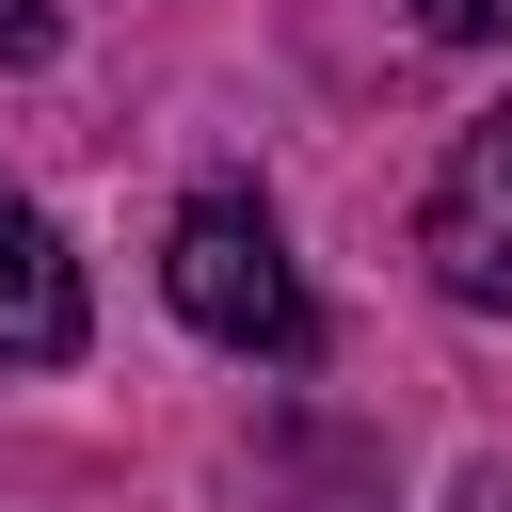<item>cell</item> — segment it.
<instances>
[{
    "label": "cell",
    "mask_w": 512,
    "mask_h": 512,
    "mask_svg": "<svg viewBox=\"0 0 512 512\" xmlns=\"http://www.w3.org/2000/svg\"><path fill=\"white\" fill-rule=\"evenodd\" d=\"M160 288H176V320L208 352H256V368H304L320 352V304H304V272H288V240H272L256 192H192L176 240H160Z\"/></svg>",
    "instance_id": "obj_1"
},
{
    "label": "cell",
    "mask_w": 512,
    "mask_h": 512,
    "mask_svg": "<svg viewBox=\"0 0 512 512\" xmlns=\"http://www.w3.org/2000/svg\"><path fill=\"white\" fill-rule=\"evenodd\" d=\"M416 256H432L448 304L512 320V112H480V128L448 144V176H432V208H416Z\"/></svg>",
    "instance_id": "obj_2"
},
{
    "label": "cell",
    "mask_w": 512,
    "mask_h": 512,
    "mask_svg": "<svg viewBox=\"0 0 512 512\" xmlns=\"http://www.w3.org/2000/svg\"><path fill=\"white\" fill-rule=\"evenodd\" d=\"M80 352V256L48 240L32 192H0V368H64Z\"/></svg>",
    "instance_id": "obj_3"
},
{
    "label": "cell",
    "mask_w": 512,
    "mask_h": 512,
    "mask_svg": "<svg viewBox=\"0 0 512 512\" xmlns=\"http://www.w3.org/2000/svg\"><path fill=\"white\" fill-rule=\"evenodd\" d=\"M416 32H448V48H496V32H512V0H416Z\"/></svg>",
    "instance_id": "obj_4"
},
{
    "label": "cell",
    "mask_w": 512,
    "mask_h": 512,
    "mask_svg": "<svg viewBox=\"0 0 512 512\" xmlns=\"http://www.w3.org/2000/svg\"><path fill=\"white\" fill-rule=\"evenodd\" d=\"M48 48H64V16L48 0H0V64H48Z\"/></svg>",
    "instance_id": "obj_5"
},
{
    "label": "cell",
    "mask_w": 512,
    "mask_h": 512,
    "mask_svg": "<svg viewBox=\"0 0 512 512\" xmlns=\"http://www.w3.org/2000/svg\"><path fill=\"white\" fill-rule=\"evenodd\" d=\"M448 512H512V464H464V480H448Z\"/></svg>",
    "instance_id": "obj_6"
}]
</instances>
